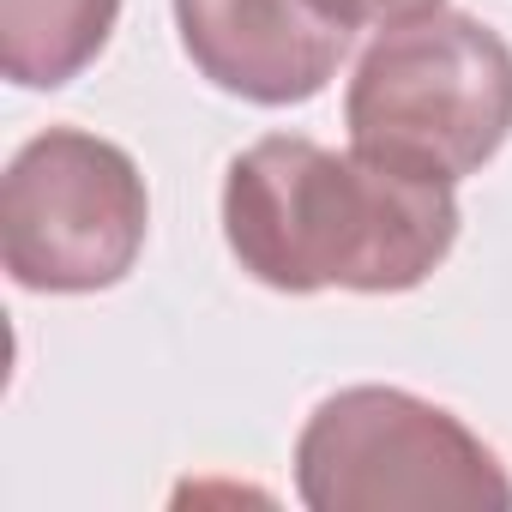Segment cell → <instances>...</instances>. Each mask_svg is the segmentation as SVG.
Here are the masks:
<instances>
[{
  "label": "cell",
  "instance_id": "cell-1",
  "mask_svg": "<svg viewBox=\"0 0 512 512\" xmlns=\"http://www.w3.org/2000/svg\"><path fill=\"white\" fill-rule=\"evenodd\" d=\"M223 241L253 284L284 296H398L446 266L458 199L362 151L272 133L223 175Z\"/></svg>",
  "mask_w": 512,
  "mask_h": 512
},
{
  "label": "cell",
  "instance_id": "cell-2",
  "mask_svg": "<svg viewBox=\"0 0 512 512\" xmlns=\"http://www.w3.org/2000/svg\"><path fill=\"white\" fill-rule=\"evenodd\" d=\"M350 151L458 187L512 139V49L470 13H422L380 31L344 91Z\"/></svg>",
  "mask_w": 512,
  "mask_h": 512
},
{
  "label": "cell",
  "instance_id": "cell-3",
  "mask_svg": "<svg viewBox=\"0 0 512 512\" xmlns=\"http://www.w3.org/2000/svg\"><path fill=\"white\" fill-rule=\"evenodd\" d=\"M296 494L314 512L512 506L500 452L452 410L404 386H344L314 404L296 440Z\"/></svg>",
  "mask_w": 512,
  "mask_h": 512
},
{
  "label": "cell",
  "instance_id": "cell-4",
  "mask_svg": "<svg viewBox=\"0 0 512 512\" xmlns=\"http://www.w3.org/2000/svg\"><path fill=\"white\" fill-rule=\"evenodd\" d=\"M151 193L139 163L85 133L49 127L19 145L0 187V260L19 290L91 296L115 290L145 253Z\"/></svg>",
  "mask_w": 512,
  "mask_h": 512
},
{
  "label": "cell",
  "instance_id": "cell-5",
  "mask_svg": "<svg viewBox=\"0 0 512 512\" xmlns=\"http://www.w3.org/2000/svg\"><path fill=\"white\" fill-rule=\"evenodd\" d=\"M175 31L217 91L260 109L320 97L350 49L326 0H175Z\"/></svg>",
  "mask_w": 512,
  "mask_h": 512
},
{
  "label": "cell",
  "instance_id": "cell-6",
  "mask_svg": "<svg viewBox=\"0 0 512 512\" xmlns=\"http://www.w3.org/2000/svg\"><path fill=\"white\" fill-rule=\"evenodd\" d=\"M121 0H0V67L25 91L73 85L115 37Z\"/></svg>",
  "mask_w": 512,
  "mask_h": 512
},
{
  "label": "cell",
  "instance_id": "cell-7",
  "mask_svg": "<svg viewBox=\"0 0 512 512\" xmlns=\"http://www.w3.org/2000/svg\"><path fill=\"white\" fill-rule=\"evenodd\" d=\"M326 7H332L350 31H392V25H404V19L440 13L446 0H326Z\"/></svg>",
  "mask_w": 512,
  "mask_h": 512
}]
</instances>
